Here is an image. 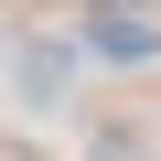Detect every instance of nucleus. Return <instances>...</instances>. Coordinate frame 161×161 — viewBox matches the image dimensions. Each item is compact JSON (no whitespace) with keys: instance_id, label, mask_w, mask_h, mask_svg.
<instances>
[{"instance_id":"f257e3e1","label":"nucleus","mask_w":161,"mask_h":161,"mask_svg":"<svg viewBox=\"0 0 161 161\" xmlns=\"http://www.w3.org/2000/svg\"><path fill=\"white\" fill-rule=\"evenodd\" d=\"M75 54H108V64H161V22H140L129 0H118L108 22H86V32H75Z\"/></svg>"},{"instance_id":"f03ea898","label":"nucleus","mask_w":161,"mask_h":161,"mask_svg":"<svg viewBox=\"0 0 161 161\" xmlns=\"http://www.w3.org/2000/svg\"><path fill=\"white\" fill-rule=\"evenodd\" d=\"M11 86H22V108H64L75 54H64V43H22V54H11Z\"/></svg>"}]
</instances>
